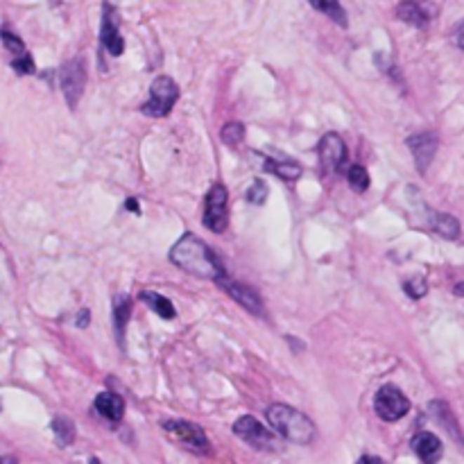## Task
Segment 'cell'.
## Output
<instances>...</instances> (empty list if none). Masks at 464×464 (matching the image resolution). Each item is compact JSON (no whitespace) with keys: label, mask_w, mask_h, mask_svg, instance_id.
<instances>
[{"label":"cell","mask_w":464,"mask_h":464,"mask_svg":"<svg viewBox=\"0 0 464 464\" xmlns=\"http://www.w3.org/2000/svg\"><path fill=\"white\" fill-rule=\"evenodd\" d=\"M170 260L179 270L199 279L218 281V284L227 279V270L218 258V254L195 234H184L177 240L175 247L170 249Z\"/></svg>","instance_id":"6da1fadb"},{"label":"cell","mask_w":464,"mask_h":464,"mask_svg":"<svg viewBox=\"0 0 464 464\" xmlns=\"http://www.w3.org/2000/svg\"><path fill=\"white\" fill-rule=\"evenodd\" d=\"M265 417L274 432L292 444H310L315 439V423H312L304 412L295 410L286 403H272L265 410Z\"/></svg>","instance_id":"7a4b0ae2"},{"label":"cell","mask_w":464,"mask_h":464,"mask_svg":"<svg viewBox=\"0 0 464 464\" xmlns=\"http://www.w3.org/2000/svg\"><path fill=\"white\" fill-rule=\"evenodd\" d=\"M179 100V86L173 77L168 75H159L152 86H150V100L140 107V111L152 118H164L170 114V109L175 107Z\"/></svg>","instance_id":"3957f363"},{"label":"cell","mask_w":464,"mask_h":464,"mask_svg":"<svg viewBox=\"0 0 464 464\" xmlns=\"http://www.w3.org/2000/svg\"><path fill=\"white\" fill-rule=\"evenodd\" d=\"M204 227L213 234H222L229 227V193L225 184H213L204 199Z\"/></svg>","instance_id":"277c9868"},{"label":"cell","mask_w":464,"mask_h":464,"mask_svg":"<svg viewBox=\"0 0 464 464\" xmlns=\"http://www.w3.org/2000/svg\"><path fill=\"white\" fill-rule=\"evenodd\" d=\"M234 435L240 437L245 444H249L251 449L256 451H274L277 449V435L274 432H270L263 423L254 417H240L236 423H234Z\"/></svg>","instance_id":"5b68a950"},{"label":"cell","mask_w":464,"mask_h":464,"mask_svg":"<svg viewBox=\"0 0 464 464\" xmlns=\"http://www.w3.org/2000/svg\"><path fill=\"white\" fill-rule=\"evenodd\" d=\"M374 410L376 415L383 421H399L401 417L408 415L410 410V401L403 392L395 385H383L376 392V399H374Z\"/></svg>","instance_id":"8992f818"},{"label":"cell","mask_w":464,"mask_h":464,"mask_svg":"<svg viewBox=\"0 0 464 464\" xmlns=\"http://www.w3.org/2000/svg\"><path fill=\"white\" fill-rule=\"evenodd\" d=\"M164 430L168 432L175 442L184 444L186 449L195 451V453H208L211 444L204 435V430L190 421H179V419H168L164 421Z\"/></svg>","instance_id":"52a82bcc"},{"label":"cell","mask_w":464,"mask_h":464,"mask_svg":"<svg viewBox=\"0 0 464 464\" xmlns=\"http://www.w3.org/2000/svg\"><path fill=\"white\" fill-rule=\"evenodd\" d=\"M59 82H62V91L66 95V102L70 109H75L79 98L84 93V84H86V68H84V59L75 57L73 62H68L62 73H59Z\"/></svg>","instance_id":"ba28073f"},{"label":"cell","mask_w":464,"mask_h":464,"mask_svg":"<svg viewBox=\"0 0 464 464\" xmlns=\"http://www.w3.org/2000/svg\"><path fill=\"white\" fill-rule=\"evenodd\" d=\"M317 154L324 173H340L347 164V145L342 136H338L336 132L322 136L317 145Z\"/></svg>","instance_id":"9c48e42d"},{"label":"cell","mask_w":464,"mask_h":464,"mask_svg":"<svg viewBox=\"0 0 464 464\" xmlns=\"http://www.w3.org/2000/svg\"><path fill=\"white\" fill-rule=\"evenodd\" d=\"M408 147H410L412 157H415L417 170L419 173H426L432 157H435V152H437V136L428 134V132L415 134V136L408 138Z\"/></svg>","instance_id":"30bf717a"},{"label":"cell","mask_w":464,"mask_h":464,"mask_svg":"<svg viewBox=\"0 0 464 464\" xmlns=\"http://www.w3.org/2000/svg\"><path fill=\"white\" fill-rule=\"evenodd\" d=\"M220 286L227 290L229 297H234L240 306L245 310L254 312V315H263V301H260L258 292L249 286H243V284H236V281H220Z\"/></svg>","instance_id":"8fae6325"},{"label":"cell","mask_w":464,"mask_h":464,"mask_svg":"<svg viewBox=\"0 0 464 464\" xmlns=\"http://www.w3.org/2000/svg\"><path fill=\"white\" fill-rule=\"evenodd\" d=\"M102 48L114 57L123 55V50H125V41H123V37H120L118 21H116V9L107 5H105V18H102Z\"/></svg>","instance_id":"7c38bea8"},{"label":"cell","mask_w":464,"mask_h":464,"mask_svg":"<svg viewBox=\"0 0 464 464\" xmlns=\"http://www.w3.org/2000/svg\"><path fill=\"white\" fill-rule=\"evenodd\" d=\"M412 451L417 453V458L423 464H435L442 458V442L432 432H417L412 437Z\"/></svg>","instance_id":"4fadbf2b"},{"label":"cell","mask_w":464,"mask_h":464,"mask_svg":"<svg viewBox=\"0 0 464 464\" xmlns=\"http://www.w3.org/2000/svg\"><path fill=\"white\" fill-rule=\"evenodd\" d=\"M95 410L100 417H105L109 421H120L125 412V401L118 395H114V392H102V395L95 399Z\"/></svg>","instance_id":"5bb4252c"},{"label":"cell","mask_w":464,"mask_h":464,"mask_svg":"<svg viewBox=\"0 0 464 464\" xmlns=\"http://www.w3.org/2000/svg\"><path fill=\"white\" fill-rule=\"evenodd\" d=\"M397 14L401 16V21H406L410 25H417V27L428 25V21L432 18L430 5H419V3H403V5L397 7Z\"/></svg>","instance_id":"9a60e30c"},{"label":"cell","mask_w":464,"mask_h":464,"mask_svg":"<svg viewBox=\"0 0 464 464\" xmlns=\"http://www.w3.org/2000/svg\"><path fill=\"white\" fill-rule=\"evenodd\" d=\"M138 297H140V301H143V304H147L150 308H152L159 317H164V319H173V317H175V306H173V301L166 299V297H161L159 292L143 290Z\"/></svg>","instance_id":"2e32d148"},{"label":"cell","mask_w":464,"mask_h":464,"mask_svg":"<svg viewBox=\"0 0 464 464\" xmlns=\"http://www.w3.org/2000/svg\"><path fill=\"white\" fill-rule=\"evenodd\" d=\"M430 229L435 231V234H439L442 238H458L460 236V225L458 220L449 216V213H430Z\"/></svg>","instance_id":"e0dca14e"},{"label":"cell","mask_w":464,"mask_h":464,"mask_svg":"<svg viewBox=\"0 0 464 464\" xmlns=\"http://www.w3.org/2000/svg\"><path fill=\"white\" fill-rule=\"evenodd\" d=\"M267 173H274L277 177H281L284 181H297L301 177V166L295 164V161H272L265 159V166H263Z\"/></svg>","instance_id":"ac0fdd59"},{"label":"cell","mask_w":464,"mask_h":464,"mask_svg":"<svg viewBox=\"0 0 464 464\" xmlns=\"http://www.w3.org/2000/svg\"><path fill=\"white\" fill-rule=\"evenodd\" d=\"M310 5L315 7L317 12L326 14L333 23H338V25H342V27H347V25H349V21H347V12H345V9H342L340 3H336V0H312Z\"/></svg>","instance_id":"d6986e66"},{"label":"cell","mask_w":464,"mask_h":464,"mask_svg":"<svg viewBox=\"0 0 464 464\" xmlns=\"http://www.w3.org/2000/svg\"><path fill=\"white\" fill-rule=\"evenodd\" d=\"M53 432L59 446H68V444H73L75 439V423L64 415H57L53 419Z\"/></svg>","instance_id":"ffe728a7"},{"label":"cell","mask_w":464,"mask_h":464,"mask_svg":"<svg viewBox=\"0 0 464 464\" xmlns=\"http://www.w3.org/2000/svg\"><path fill=\"white\" fill-rule=\"evenodd\" d=\"M129 310H132V301H129V297L118 295L116 304H114V322H116L118 340H123V329H125L127 319H129Z\"/></svg>","instance_id":"44dd1931"},{"label":"cell","mask_w":464,"mask_h":464,"mask_svg":"<svg viewBox=\"0 0 464 464\" xmlns=\"http://www.w3.org/2000/svg\"><path fill=\"white\" fill-rule=\"evenodd\" d=\"M222 143L227 145H240L245 140V125L243 123H227L220 132Z\"/></svg>","instance_id":"7402d4cb"},{"label":"cell","mask_w":464,"mask_h":464,"mask_svg":"<svg viewBox=\"0 0 464 464\" xmlns=\"http://www.w3.org/2000/svg\"><path fill=\"white\" fill-rule=\"evenodd\" d=\"M347 179H349V186L354 188L356 193H365L369 188V173L362 166H351Z\"/></svg>","instance_id":"603a6c76"},{"label":"cell","mask_w":464,"mask_h":464,"mask_svg":"<svg viewBox=\"0 0 464 464\" xmlns=\"http://www.w3.org/2000/svg\"><path fill=\"white\" fill-rule=\"evenodd\" d=\"M0 39H3V44H5V48L9 50V53L14 55V59H16V57L27 55L25 44H23L16 34H12V32H7V29H3V32H0Z\"/></svg>","instance_id":"cb8c5ba5"},{"label":"cell","mask_w":464,"mask_h":464,"mask_svg":"<svg viewBox=\"0 0 464 464\" xmlns=\"http://www.w3.org/2000/svg\"><path fill=\"white\" fill-rule=\"evenodd\" d=\"M267 199V186L265 181H251V186L247 190V201H251V204H263V201Z\"/></svg>","instance_id":"d4e9b609"},{"label":"cell","mask_w":464,"mask_h":464,"mask_svg":"<svg viewBox=\"0 0 464 464\" xmlns=\"http://www.w3.org/2000/svg\"><path fill=\"white\" fill-rule=\"evenodd\" d=\"M403 288H406L408 297H412V299H421L423 295H426V290H428L426 281H423L421 277H415V279L406 281V284H403Z\"/></svg>","instance_id":"484cf974"},{"label":"cell","mask_w":464,"mask_h":464,"mask_svg":"<svg viewBox=\"0 0 464 464\" xmlns=\"http://www.w3.org/2000/svg\"><path fill=\"white\" fill-rule=\"evenodd\" d=\"M12 68L16 70L18 75H32L34 73V62L29 55H23V57H16L12 59Z\"/></svg>","instance_id":"4316f807"},{"label":"cell","mask_w":464,"mask_h":464,"mask_svg":"<svg viewBox=\"0 0 464 464\" xmlns=\"http://www.w3.org/2000/svg\"><path fill=\"white\" fill-rule=\"evenodd\" d=\"M456 44L464 50V23L458 27V32H456Z\"/></svg>","instance_id":"83f0119b"},{"label":"cell","mask_w":464,"mask_h":464,"mask_svg":"<svg viewBox=\"0 0 464 464\" xmlns=\"http://www.w3.org/2000/svg\"><path fill=\"white\" fill-rule=\"evenodd\" d=\"M125 208L132 211V213H138V201H136V197H129L127 204H125Z\"/></svg>","instance_id":"f1b7e54d"},{"label":"cell","mask_w":464,"mask_h":464,"mask_svg":"<svg viewBox=\"0 0 464 464\" xmlns=\"http://www.w3.org/2000/svg\"><path fill=\"white\" fill-rule=\"evenodd\" d=\"M356 464H383L378 458H371V456H362Z\"/></svg>","instance_id":"f546056e"},{"label":"cell","mask_w":464,"mask_h":464,"mask_svg":"<svg viewBox=\"0 0 464 464\" xmlns=\"http://www.w3.org/2000/svg\"><path fill=\"white\" fill-rule=\"evenodd\" d=\"M456 295H458V297H464V284H458V286H456Z\"/></svg>","instance_id":"4dcf8cb0"},{"label":"cell","mask_w":464,"mask_h":464,"mask_svg":"<svg viewBox=\"0 0 464 464\" xmlns=\"http://www.w3.org/2000/svg\"><path fill=\"white\" fill-rule=\"evenodd\" d=\"M0 464H16L14 458H0Z\"/></svg>","instance_id":"1f68e13d"},{"label":"cell","mask_w":464,"mask_h":464,"mask_svg":"<svg viewBox=\"0 0 464 464\" xmlns=\"http://www.w3.org/2000/svg\"><path fill=\"white\" fill-rule=\"evenodd\" d=\"M91 464H100V462H98V460H91Z\"/></svg>","instance_id":"d6a6232c"}]
</instances>
